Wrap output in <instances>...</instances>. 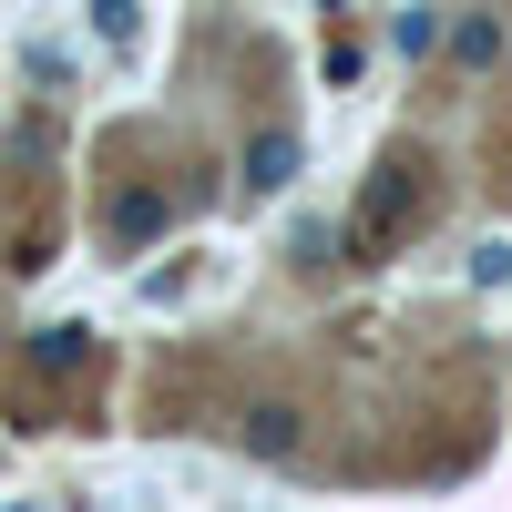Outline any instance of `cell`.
I'll return each mask as SVG.
<instances>
[{
	"instance_id": "cell-1",
	"label": "cell",
	"mask_w": 512,
	"mask_h": 512,
	"mask_svg": "<svg viewBox=\"0 0 512 512\" xmlns=\"http://www.w3.org/2000/svg\"><path fill=\"white\" fill-rule=\"evenodd\" d=\"M420 216H431V164H420L410 144H390V154H379L369 175H359V195H349V226H338L349 267H379V256H400Z\"/></svg>"
},
{
	"instance_id": "cell-2",
	"label": "cell",
	"mask_w": 512,
	"mask_h": 512,
	"mask_svg": "<svg viewBox=\"0 0 512 512\" xmlns=\"http://www.w3.org/2000/svg\"><path fill=\"white\" fill-rule=\"evenodd\" d=\"M236 441H246V461H297V451H308V410H297V400H256L236 420Z\"/></svg>"
},
{
	"instance_id": "cell-3",
	"label": "cell",
	"mask_w": 512,
	"mask_h": 512,
	"mask_svg": "<svg viewBox=\"0 0 512 512\" xmlns=\"http://www.w3.org/2000/svg\"><path fill=\"white\" fill-rule=\"evenodd\" d=\"M297 154H308V144H297L287 123H267V134L246 144V164H236V185H246V195H287V185H297Z\"/></svg>"
},
{
	"instance_id": "cell-4",
	"label": "cell",
	"mask_w": 512,
	"mask_h": 512,
	"mask_svg": "<svg viewBox=\"0 0 512 512\" xmlns=\"http://www.w3.org/2000/svg\"><path fill=\"white\" fill-rule=\"evenodd\" d=\"M31 369H41V379H82V369H93V328H82V318L31 328Z\"/></svg>"
},
{
	"instance_id": "cell-5",
	"label": "cell",
	"mask_w": 512,
	"mask_h": 512,
	"mask_svg": "<svg viewBox=\"0 0 512 512\" xmlns=\"http://www.w3.org/2000/svg\"><path fill=\"white\" fill-rule=\"evenodd\" d=\"M451 62H461V72H492V62H502V11H461V21H451Z\"/></svg>"
},
{
	"instance_id": "cell-6",
	"label": "cell",
	"mask_w": 512,
	"mask_h": 512,
	"mask_svg": "<svg viewBox=\"0 0 512 512\" xmlns=\"http://www.w3.org/2000/svg\"><path fill=\"white\" fill-rule=\"evenodd\" d=\"M390 41H400L410 62H431V52H451V21L431 11V0H420V11H400V21H390Z\"/></svg>"
},
{
	"instance_id": "cell-7",
	"label": "cell",
	"mask_w": 512,
	"mask_h": 512,
	"mask_svg": "<svg viewBox=\"0 0 512 512\" xmlns=\"http://www.w3.org/2000/svg\"><path fill=\"white\" fill-rule=\"evenodd\" d=\"M154 226H164V195H144V185H134V195H113V246H144Z\"/></svg>"
},
{
	"instance_id": "cell-8",
	"label": "cell",
	"mask_w": 512,
	"mask_h": 512,
	"mask_svg": "<svg viewBox=\"0 0 512 512\" xmlns=\"http://www.w3.org/2000/svg\"><path fill=\"white\" fill-rule=\"evenodd\" d=\"M93 31L113 41V52H134V31H144V0H93Z\"/></svg>"
},
{
	"instance_id": "cell-9",
	"label": "cell",
	"mask_w": 512,
	"mask_h": 512,
	"mask_svg": "<svg viewBox=\"0 0 512 512\" xmlns=\"http://www.w3.org/2000/svg\"><path fill=\"white\" fill-rule=\"evenodd\" d=\"M502 277H512V236H482L472 246V287H502Z\"/></svg>"
},
{
	"instance_id": "cell-10",
	"label": "cell",
	"mask_w": 512,
	"mask_h": 512,
	"mask_svg": "<svg viewBox=\"0 0 512 512\" xmlns=\"http://www.w3.org/2000/svg\"><path fill=\"white\" fill-rule=\"evenodd\" d=\"M318 62H328V82H359L369 52H359V31H328V52H318Z\"/></svg>"
}]
</instances>
